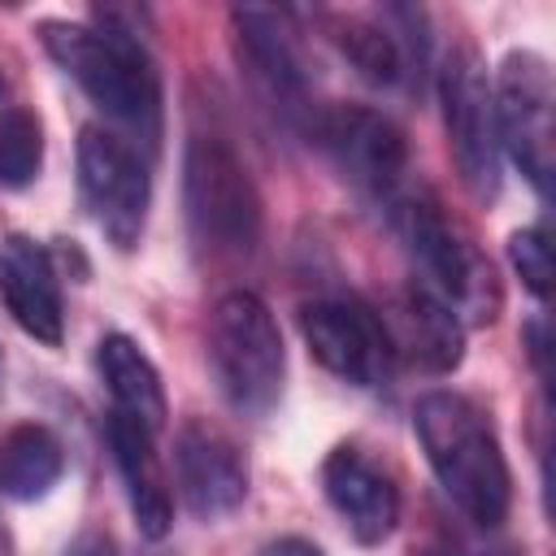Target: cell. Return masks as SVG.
<instances>
[{"mask_svg": "<svg viewBox=\"0 0 556 556\" xmlns=\"http://www.w3.org/2000/svg\"><path fill=\"white\" fill-rule=\"evenodd\" d=\"M413 430L452 504L486 530L500 526L513 504V473L486 413L456 391H430L413 408Z\"/></svg>", "mask_w": 556, "mask_h": 556, "instance_id": "6da1fadb", "label": "cell"}, {"mask_svg": "<svg viewBox=\"0 0 556 556\" xmlns=\"http://www.w3.org/2000/svg\"><path fill=\"white\" fill-rule=\"evenodd\" d=\"M48 52L74 74V83L100 104L109 117L139 126L148 139L156 135L161 117V78L148 48L126 30H96L74 22H43Z\"/></svg>", "mask_w": 556, "mask_h": 556, "instance_id": "7a4b0ae2", "label": "cell"}, {"mask_svg": "<svg viewBox=\"0 0 556 556\" xmlns=\"http://www.w3.org/2000/svg\"><path fill=\"white\" fill-rule=\"evenodd\" d=\"M208 365L226 404L243 417H261L282 395V334L274 313L252 291H226L208 317Z\"/></svg>", "mask_w": 556, "mask_h": 556, "instance_id": "3957f363", "label": "cell"}, {"mask_svg": "<svg viewBox=\"0 0 556 556\" xmlns=\"http://www.w3.org/2000/svg\"><path fill=\"white\" fill-rule=\"evenodd\" d=\"M182 195L191 230L222 256H248L261 243V191L222 135L195 130L182 152Z\"/></svg>", "mask_w": 556, "mask_h": 556, "instance_id": "277c9868", "label": "cell"}, {"mask_svg": "<svg viewBox=\"0 0 556 556\" xmlns=\"http://www.w3.org/2000/svg\"><path fill=\"white\" fill-rule=\"evenodd\" d=\"M491 96H495L500 148H508V156L530 178V187L539 195H547L552 191V174H556V139H552L556 87H552L547 61L539 52H530V48L508 52L500 74H495Z\"/></svg>", "mask_w": 556, "mask_h": 556, "instance_id": "5b68a950", "label": "cell"}, {"mask_svg": "<svg viewBox=\"0 0 556 556\" xmlns=\"http://www.w3.org/2000/svg\"><path fill=\"white\" fill-rule=\"evenodd\" d=\"M439 100L460 182L478 200H491L500 187V130H495V96L473 48H456L447 56L439 74Z\"/></svg>", "mask_w": 556, "mask_h": 556, "instance_id": "8992f818", "label": "cell"}, {"mask_svg": "<svg viewBox=\"0 0 556 556\" xmlns=\"http://www.w3.org/2000/svg\"><path fill=\"white\" fill-rule=\"evenodd\" d=\"M78 187L100 230L117 248H135L143 235V217H148V169L139 152L104 126H83Z\"/></svg>", "mask_w": 556, "mask_h": 556, "instance_id": "52a82bcc", "label": "cell"}, {"mask_svg": "<svg viewBox=\"0 0 556 556\" xmlns=\"http://www.w3.org/2000/svg\"><path fill=\"white\" fill-rule=\"evenodd\" d=\"M395 226L413 248L417 265L439 282L447 300H456L460 308H473L482 300V291L491 287V265L473 252V243L456 230L434 195H400Z\"/></svg>", "mask_w": 556, "mask_h": 556, "instance_id": "ba28073f", "label": "cell"}, {"mask_svg": "<svg viewBox=\"0 0 556 556\" xmlns=\"http://www.w3.org/2000/svg\"><path fill=\"white\" fill-rule=\"evenodd\" d=\"M300 330L308 352L339 378L356 387H374L391 374V339L382 317L361 300H317L300 308Z\"/></svg>", "mask_w": 556, "mask_h": 556, "instance_id": "9c48e42d", "label": "cell"}, {"mask_svg": "<svg viewBox=\"0 0 556 556\" xmlns=\"http://www.w3.org/2000/svg\"><path fill=\"white\" fill-rule=\"evenodd\" d=\"M317 135L356 187H365L374 195L400 191V182L408 174V143L391 117H382L365 104H334L321 113Z\"/></svg>", "mask_w": 556, "mask_h": 556, "instance_id": "30bf717a", "label": "cell"}, {"mask_svg": "<svg viewBox=\"0 0 556 556\" xmlns=\"http://www.w3.org/2000/svg\"><path fill=\"white\" fill-rule=\"evenodd\" d=\"M174 469H178V491H182L187 508L204 521L235 513L248 495V460H243L239 443L200 417L178 430Z\"/></svg>", "mask_w": 556, "mask_h": 556, "instance_id": "8fae6325", "label": "cell"}, {"mask_svg": "<svg viewBox=\"0 0 556 556\" xmlns=\"http://www.w3.org/2000/svg\"><path fill=\"white\" fill-rule=\"evenodd\" d=\"M321 486H326V500L334 504V513L356 534V543H382L395 530V521H400V491L356 447H334L326 456Z\"/></svg>", "mask_w": 556, "mask_h": 556, "instance_id": "7c38bea8", "label": "cell"}, {"mask_svg": "<svg viewBox=\"0 0 556 556\" xmlns=\"http://www.w3.org/2000/svg\"><path fill=\"white\" fill-rule=\"evenodd\" d=\"M0 295H4V308L13 313V321L56 348L65 339V304H61V282H56V269L48 261V252L22 235H13L0 252Z\"/></svg>", "mask_w": 556, "mask_h": 556, "instance_id": "4fadbf2b", "label": "cell"}, {"mask_svg": "<svg viewBox=\"0 0 556 556\" xmlns=\"http://www.w3.org/2000/svg\"><path fill=\"white\" fill-rule=\"evenodd\" d=\"M382 317V330L391 339V352L408 356L413 365L430 369V374H447L460 365L465 356V330L456 321V313L430 295L426 287H404Z\"/></svg>", "mask_w": 556, "mask_h": 556, "instance_id": "5bb4252c", "label": "cell"}, {"mask_svg": "<svg viewBox=\"0 0 556 556\" xmlns=\"http://www.w3.org/2000/svg\"><path fill=\"white\" fill-rule=\"evenodd\" d=\"M104 434H109V447H113V465L126 482V500H130L139 534L143 539H165L169 526H174V500H169V486H165V473H161V460H156V447H152V430L113 413Z\"/></svg>", "mask_w": 556, "mask_h": 556, "instance_id": "9a60e30c", "label": "cell"}, {"mask_svg": "<svg viewBox=\"0 0 556 556\" xmlns=\"http://www.w3.org/2000/svg\"><path fill=\"white\" fill-rule=\"evenodd\" d=\"M96 365H100V378L113 395V413L139 421L143 430H161L169 408H165V387H161V374L156 365L139 352L135 339L126 334H104L100 339V352H96Z\"/></svg>", "mask_w": 556, "mask_h": 556, "instance_id": "2e32d148", "label": "cell"}, {"mask_svg": "<svg viewBox=\"0 0 556 556\" xmlns=\"http://www.w3.org/2000/svg\"><path fill=\"white\" fill-rule=\"evenodd\" d=\"M235 35L239 52L256 70V78L278 96V100H300L304 96V61L291 43V30L278 13L269 9H235Z\"/></svg>", "mask_w": 556, "mask_h": 556, "instance_id": "e0dca14e", "label": "cell"}, {"mask_svg": "<svg viewBox=\"0 0 556 556\" xmlns=\"http://www.w3.org/2000/svg\"><path fill=\"white\" fill-rule=\"evenodd\" d=\"M65 469L61 439L39 426L22 421L0 439V491L13 500H43Z\"/></svg>", "mask_w": 556, "mask_h": 556, "instance_id": "ac0fdd59", "label": "cell"}, {"mask_svg": "<svg viewBox=\"0 0 556 556\" xmlns=\"http://www.w3.org/2000/svg\"><path fill=\"white\" fill-rule=\"evenodd\" d=\"M343 56L361 70V78L378 83V87H391L400 83L404 74V52H400V39L387 30V26H374V22H343L334 30Z\"/></svg>", "mask_w": 556, "mask_h": 556, "instance_id": "d6986e66", "label": "cell"}, {"mask_svg": "<svg viewBox=\"0 0 556 556\" xmlns=\"http://www.w3.org/2000/svg\"><path fill=\"white\" fill-rule=\"evenodd\" d=\"M43 165V126L30 109L0 113V187H30Z\"/></svg>", "mask_w": 556, "mask_h": 556, "instance_id": "ffe728a7", "label": "cell"}, {"mask_svg": "<svg viewBox=\"0 0 556 556\" xmlns=\"http://www.w3.org/2000/svg\"><path fill=\"white\" fill-rule=\"evenodd\" d=\"M508 256H513V269L521 274V282H526V291L547 300L552 295V248H547V235L539 226L517 230L508 239Z\"/></svg>", "mask_w": 556, "mask_h": 556, "instance_id": "44dd1931", "label": "cell"}, {"mask_svg": "<svg viewBox=\"0 0 556 556\" xmlns=\"http://www.w3.org/2000/svg\"><path fill=\"white\" fill-rule=\"evenodd\" d=\"M261 556H326V552H321L317 543L300 539V534H282V539L265 543V547H261Z\"/></svg>", "mask_w": 556, "mask_h": 556, "instance_id": "7402d4cb", "label": "cell"}, {"mask_svg": "<svg viewBox=\"0 0 556 556\" xmlns=\"http://www.w3.org/2000/svg\"><path fill=\"white\" fill-rule=\"evenodd\" d=\"M0 556H9V534H4V526H0Z\"/></svg>", "mask_w": 556, "mask_h": 556, "instance_id": "603a6c76", "label": "cell"}]
</instances>
